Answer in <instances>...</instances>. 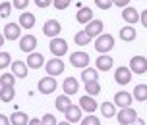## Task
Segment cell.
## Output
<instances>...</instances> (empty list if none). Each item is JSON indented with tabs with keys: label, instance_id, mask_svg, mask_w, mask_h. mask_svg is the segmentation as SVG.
<instances>
[{
	"label": "cell",
	"instance_id": "1",
	"mask_svg": "<svg viewBox=\"0 0 147 125\" xmlns=\"http://www.w3.org/2000/svg\"><path fill=\"white\" fill-rule=\"evenodd\" d=\"M114 48V37L109 33H101L99 37H95V50L101 54H107Z\"/></svg>",
	"mask_w": 147,
	"mask_h": 125
},
{
	"label": "cell",
	"instance_id": "2",
	"mask_svg": "<svg viewBox=\"0 0 147 125\" xmlns=\"http://www.w3.org/2000/svg\"><path fill=\"white\" fill-rule=\"evenodd\" d=\"M49 48H51V52L54 54V58H60V56H64L68 52V43L60 37H54V39H51Z\"/></svg>",
	"mask_w": 147,
	"mask_h": 125
},
{
	"label": "cell",
	"instance_id": "3",
	"mask_svg": "<svg viewBox=\"0 0 147 125\" xmlns=\"http://www.w3.org/2000/svg\"><path fill=\"white\" fill-rule=\"evenodd\" d=\"M130 71L136 75H143L147 71V58L145 56H134L130 60Z\"/></svg>",
	"mask_w": 147,
	"mask_h": 125
},
{
	"label": "cell",
	"instance_id": "4",
	"mask_svg": "<svg viewBox=\"0 0 147 125\" xmlns=\"http://www.w3.org/2000/svg\"><path fill=\"white\" fill-rule=\"evenodd\" d=\"M45 69H47V73L51 75V77H56V75H60L64 71V62L60 58H52L45 64Z\"/></svg>",
	"mask_w": 147,
	"mask_h": 125
},
{
	"label": "cell",
	"instance_id": "5",
	"mask_svg": "<svg viewBox=\"0 0 147 125\" xmlns=\"http://www.w3.org/2000/svg\"><path fill=\"white\" fill-rule=\"evenodd\" d=\"M116 118H118V123L120 125H130L134 121V119L138 118V114H136V110L134 108H120V112L116 114Z\"/></svg>",
	"mask_w": 147,
	"mask_h": 125
},
{
	"label": "cell",
	"instance_id": "6",
	"mask_svg": "<svg viewBox=\"0 0 147 125\" xmlns=\"http://www.w3.org/2000/svg\"><path fill=\"white\" fill-rule=\"evenodd\" d=\"M132 71H130V67L126 66H120L116 67V71H114V81L118 83V85H128V83L132 81Z\"/></svg>",
	"mask_w": 147,
	"mask_h": 125
},
{
	"label": "cell",
	"instance_id": "7",
	"mask_svg": "<svg viewBox=\"0 0 147 125\" xmlns=\"http://www.w3.org/2000/svg\"><path fill=\"white\" fill-rule=\"evenodd\" d=\"M37 88H39V92H43V94H51V92H54L56 90V79L54 77H43L41 81H39V85H37Z\"/></svg>",
	"mask_w": 147,
	"mask_h": 125
},
{
	"label": "cell",
	"instance_id": "8",
	"mask_svg": "<svg viewBox=\"0 0 147 125\" xmlns=\"http://www.w3.org/2000/svg\"><path fill=\"white\" fill-rule=\"evenodd\" d=\"M70 64H72L74 67H87L89 66V54L87 52H74V54H70Z\"/></svg>",
	"mask_w": 147,
	"mask_h": 125
},
{
	"label": "cell",
	"instance_id": "9",
	"mask_svg": "<svg viewBox=\"0 0 147 125\" xmlns=\"http://www.w3.org/2000/svg\"><path fill=\"white\" fill-rule=\"evenodd\" d=\"M103 29H105V25H103L101 19H91L89 23H85V29H83V31L93 39V37H99V35L103 33Z\"/></svg>",
	"mask_w": 147,
	"mask_h": 125
},
{
	"label": "cell",
	"instance_id": "10",
	"mask_svg": "<svg viewBox=\"0 0 147 125\" xmlns=\"http://www.w3.org/2000/svg\"><path fill=\"white\" fill-rule=\"evenodd\" d=\"M4 39L6 41H18V39L22 37V27L18 25V23H8L6 27H4Z\"/></svg>",
	"mask_w": 147,
	"mask_h": 125
},
{
	"label": "cell",
	"instance_id": "11",
	"mask_svg": "<svg viewBox=\"0 0 147 125\" xmlns=\"http://www.w3.org/2000/svg\"><path fill=\"white\" fill-rule=\"evenodd\" d=\"M60 31H62V27H60V23L56 21V19H49V21L43 25V33L47 35V37H51V39L58 37Z\"/></svg>",
	"mask_w": 147,
	"mask_h": 125
},
{
	"label": "cell",
	"instance_id": "12",
	"mask_svg": "<svg viewBox=\"0 0 147 125\" xmlns=\"http://www.w3.org/2000/svg\"><path fill=\"white\" fill-rule=\"evenodd\" d=\"M37 46V37L35 35H23V37H20V48H22L23 52H33Z\"/></svg>",
	"mask_w": 147,
	"mask_h": 125
},
{
	"label": "cell",
	"instance_id": "13",
	"mask_svg": "<svg viewBox=\"0 0 147 125\" xmlns=\"http://www.w3.org/2000/svg\"><path fill=\"white\" fill-rule=\"evenodd\" d=\"M132 98L134 96L130 92H126V90H120L114 94V106L116 108H128L130 104H132Z\"/></svg>",
	"mask_w": 147,
	"mask_h": 125
},
{
	"label": "cell",
	"instance_id": "14",
	"mask_svg": "<svg viewBox=\"0 0 147 125\" xmlns=\"http://www.w3.org/2000/svg\"><path fill=\"white\" fill-rule=\"evenodd\" d=\"M62 88H64V94L72 96V94H76V92L80 90V81H78L76 77H66L64 83H62Z\"/></svg>",
	"mask_w": 147,
	"mask_h": 125
},
{
	"label": "cell",
	"instance_id": "15",
	"mask_svg": "<svg viewBox=\"0 0 147 125\" xmlns=\"http://www.w3.org/2000/svg\"><path fill=\"white\" fill-rule=\"evenodd\" d=\"M122 19L126 23H130V25L132 23H138L140 21V12L132 6H126V8H122Z\"/></svg>",
	"mask_w": 147,
	"mask_h": 125
},
{
	"label": "cell",
	"instance_id": "16",
	"mask_svg": "<svg viewBox=\"0 0 147 125\" xmlns=\"http://www.w3.org/2000/svg\"><path fill=\"white\" fill-rule=\"evenodd\" d=\"M25 64H27V67H31V69H39V67L45 66V58H43V54H39V52H29Z\"/></svg>",
	"mask_w": 147,
	"mask_h": 125
},
{
	"label": "cell",
	"instance_id": "17",
	"mask_svg": "<svg viewBox=\"0 0 147 125\" xmlns=\"http://www.w3.org/2000/svg\"><path fill=\"white\" fill-rule=\"evenodd\" d=\"M35 21H37V17L33 14H31V12H23L22 15H20V23H18V25H20V27H22V29H33V27H35Z\"/></svg>",
	"mask_w": 147,
	"mask_h": 125
},
{
	"label": "cell",
	"instance_id": "18",
	"mask_svg": "<svg viewBox=\"0 0 147 125\" xmlns=\"http://www.w3.org/2000/svg\"><path fill=\"white\" fill-rule=\"evenodd\" d=\"M80 108H81L83 112H87V114H93V112L97 110L95 98H93V96H89V94L81 96V98H80Z\"/></svg>",
	"mask_w": 147,
	"mask_h": 125
},
{
	"label": "cell",
	"instance_id": "19",
	"mask_svg": "<svg viewBox=\"0 0 147 125\" xmlns=\"http://www.w3.org/2000/svg\"><path fill=\"white\" fill-rule=\"evenodd\" d=\"M10 66H12L14 77H20V79H25V77H27V69H29V67H27L25 62H20V60H18V62H12Z\"/></svg>",
	"mask_w": 147,
	"mask_h": 125
},
{
	"label": "cell",
	"instance_id": "20",
	"mask_svg": "<svg viewBox=\"0 0 147 125\" xmlns=\"http://www.w3.org/2000/svg\"><path fill=\"white\" fill-rule=\"evenodd\" d=\"M112 64H114V60H112V56H109V54H101L99 58H97V71H109L110 67H112Z\"/></svg>",
	"mask_w": 147,
	"mask_h": 125
},
{
	"label": "cell",
	"instance_id": "21",
	"mask_svg": "<svg viewBox=\"0 0 147 125\" xmlns=\"http://www.w3.org/2000/svg\"><path fill=\"white\" fill-rule=\"evenodd\" d=\"M76 19H78L80 23H83V25L89 23L91 19H93V10L87 8V6H81L80 10H78V14H76Z\"/></svg>",
	"mask_w": 147,
	"mask_h": 125
},
{
	"label": "cell",
	"instance_id": "22",
	"mask_svg": "<svg viewBox=\"0 0 147 125\" xmlns=\"http://www.w3.org/2000/svg\"><path fill=\"white\" fill-rule=\"evenodd\" d=\"M64 116H66V121H70V123H76V121H80L81 119V108L80 106H70L66 112H64Z\"/></svg>",
	"mask_w": 147,
	"mask_h": 125
},
{
	"label": "cell",
	"instance_id": "23",
	"mask_svg": "<svg viewBox=\"0 0 147 125\" xmlns=\"http://www.w3.org/2000/svg\"><path fill=\"white\" fill-rule=\"evenodd\" d=\"M99 79V71H97L95 67H83V71H81V81L87 83V81H97Z\"/></svg>",
	"mask_w": 147,
	"mask_h": 125
},
{
	"label": "cell",
	"instance_id": "24",
	"mask_svg": "<svg viewBox=\"0 0 147 125\" xmlns=\"http://www.w3.org/2000/svg\"><path fill=\"white\" fill-rule=\"evenodd\" d=\"M27 121H29V118H27L25 112H14L10 116V123L12 125H27Z\"/></svg>",
	"mask_w": 147,
	"mask_h": 125
},
{
	"label": "cell",
	"instance_id": "25",
	"mask_svg": "<svg viewBox=\"0 0 147 125\" xmlns=\"http://www.w3.org/2000/svg\"><path fill=\"white\" fill-rule=\"evenodd\" d=\"M136 35H138V33H136V29H134L132 25H126V27L120 29V39L126 41V43H132L134 39H136Z\"/></svg>",
	"mask_w": 147,
	"mask_h": 125
},
{
	"label": "cell",
	"instance_id": "26",
	"mask_svg": "<svg viewBox=\"0 0 147 125\" xmlns=\"http://www.w3.org/2000/svg\"><path fill=\"white\" fill-rule=\"evenodd\" d=\"M16 96L14 87H0V100L2 102H12Z\"/></svg>",
	"mask_w": 147,
	"mask_h": 125
},
{
	"label": "cell",
	"instance_id": "27",
	"mask_svg": "<svg viewBox=\"0 0 147 125\" xmlns=\"http://www.w3.org/2000/svg\"><path fill=\"white\" fill-rule=\"evenodd\" d=\"M70 106H72V100H70V96H68V94H62V96L56 98V110H58V112H66Z\"/></svg>",
	"mask_w": 147,
	"mask_h": 125
},
{
	"label": "cell",
	"instance_id": "28",
	"mask_svg": "<svg viewBox=\"0 0 147 125\" xmlns=\"http://www.w3.org/2000/svg\"><path fill=\"white\" fill-rule=\"evenodd\" d=\"M101 114L105 118H112V116H116V106L112 102H103L101 104Z\"/></svg>",
	"mask_w": 147,
	"mask_h": 125
},
{
	"label": "cell",
	"instance_id": "29",
	"mask_svg": "<svg viewBox=\"0 0 147 125\" xmlns=\"http://www.w3.org/2000/svg\"><path fill=\"white\" fill-rule=\"evenodd\" d=\"M134 98L140 100V102H145L147 100V85H138L134 88Z\"/></svg>",
	"mask_w": 147,
	"mask_h": 125
},
{
	"label": "cell",
	"instance_id": "30",
	"mask_svg": "<svg viewBox=\"0 0 147 125\" xmlns=\"http://www.w3.org/2000/svg\"><path fill=\"white\" fill-rule=\"evenodd\" d=\"M74 41H76L78 46H85V44L91 43V37H89L85 31H78V33H76V37H74Z\"/></svg>",
	"mask_w": 147,
	"mask_h": 125
},
{
	"label": "cell",
	"instance_id": "31",
	"mask_svg": "<svg viewBox=\"0 0 147 125\" xmlns=\"http://www.w3.org/2000/svg\"><path fill=\"white\" fill-rule=\"evenodd\" d=\"M85 92H87L89 96H95L101 92V85H99V81H87L85 83Z\"/></svg>",
	"mask_w": 147,
	"mask_h": 125
},
{
	"label": "cell",
	"instance_id": "32",
	"mask_svg": "<svg viewBox=\"0 0 147 125\" xmlns=\"http://www.w3.org/2000/svg\"><path fill=\"white\" fill-rule=\"evenodd\" d=\"M14 85H16L14 73H4L0 77V87H14Z\"/></svg>",
	"mask_w": 147,
	"mask_h": 125
},
{
	"label": "cell",
	"instance_id": "33",
	"mask_svg": "<svg viewBox=\"0 0 147 125\" xmlns=\"http://www.w3.org/2000/svg\"><path fill=\"white\" fill-rule=\"evenodd\" d=\"M12 64V56L8 54V52H0V69H4Z\"/></svg>",
	"mask_w": 147,
	"mask_h": 125
},
{
	"label": "cell",
	"instance_id": "34",
	"mask_svg": "<svg viewBox=\"0 0 147 125\" xmlns=\"http://www.w3.org/2000/svg\"><path fill=\"white\" fill-rule=\"evenodd\" d=\"M80 121H81V125H101V121H99V118H97V116H93V114H89L87 118L80 119Z\"/></svg>",
	"mask_w": 147,
	"mask_h": 125
},
{
	"label": "cell",
	"instance_id": "35",
	"mask_svg": "<svg viewBox=\"0 0 147 125\" xmlns=\"http://www.w3.org/2000/svg\"><path fill=\"white\" fill-rule=\"evenodd\" d=\"M10 12H12V4L10 2H2L0 4V17H8Z\"/></svg>",
	"mask_w": 147,
	"mask_h": 125
},
{
	"label": "cell",
	"instance_id": "36",
	"mask_svg": "<svg viewBox=\"0 0 147 125\" xmlns=\"http://www.w3.org/2000/svg\"><path fill=\"white\" fill-rule=\"evenodd\" d=\"M41 123L43 125H56L58 121H56V118H54L52 114H45L43 118H41Z\"/></svg>",
	"mask_w": 147,
	"mask_h": 125
},
{
	"label": "cell",
	"instance_id": "37",
	"mask_svg": "<svg viewBox=\"0 0 147 125\" xmlns=\"http://www.w3.org/2000/svg\"><path fill=\"white\" fill-rule=\"evenodd\" d=\"M70 2L72 0H52V6L56 8V10H66L70 6Z\"/></svg>",
	"mask_w": 147,
	"mask_h": 125
},
{
	"label": "cell",
	"instance_id": "38",
	"mask_svg": "<svg viewBox=\"0 0 147 125\" xmlns=\"http://www.w3.org/2000/svg\"><path fill=\"white\" fill-rule=\"evenodd\" d=\"M97 8H101V10H109L112 6V0H95Z\"/></svg>",
	"mask_w": 147,
	"mask_h": 125
},
{
	"label": "cell",
	"instance_id": "39",
	"mask_svg": "<svg viewBox=\"0 0 147 125\" xmlns=\"http://www.w3.org/2000/svg\"><path fill=\"white\" fill-rule=\"evenodd\" d=\"M14 8H18V10H25V8L29 6V0H14V4H12Z\"/></svg>",
	"mask_w": 147,
	"mask_h": 125
},
{
	"label": "cell",
	"instance_id": "40",
	"mask_svg": "<svg viewBox=\"0 0 147 125\" xmlns=\"http://www.w3.org/2000/svg\"><path fill=\"white\" fill-rule=\"evenodd\" d=\"M35 4H37L39 8H49V6L52 4V0H35Z\"/></svg>",
	"mask_w": 147,
	"mask_h": 125
},
{
	"label": "cell",
	"instance_id": "41",
	"mask_svg": "<svg viewBox=\"0 0 147 125\" xmlns=\"http://www.w3.org/2000/svg\"><path fill=\"white\" fill-rule=\"evenodd\" d=\"M112 4L118 8H126L128 4H130V0H112Z\"/></svg>",
	"mask_w": 147,
	"mask_h": 125
},
{
	"label": "cell",
	"instance_id": "42",
	"mask_svg": "<svg viewBox=\"0 0 147 125\" xmlns=\"http://www.w3.org/2000/svg\"><path fill=\"white\" fill-rule=\"evenodd\" d=\"M140 21H141V25L147 29V10H143V14H140Z\"/></svg>",
	"mask_w": 147,
	"mask_h": 125
},
{
	"label": "cell",
	"instance_id": "43",
	"mask_svg": "<svg viewBox=\"0 0 147 125\" xmlns=\"http://www.w3.org/2000/svg\"><path fill=\"white\" fill-rule=\"evenodd\" d=\"M0 125H10V118H6L4 114H0Z\"/></svg>",
	"mask_w": 147,
	"mask_h": 125
},
{
	"label": "cell",
	"instance_id": "44",
	"mask_svg": "<svg viewBox=\"0 0 147 125\" xmlns=\"http://www.w3.org/2000/svg\"><path fill=\"white\" fill-rule=\"evenodd\" d=\"M27 125H43V123H41V119L33 118V119H29V121H27Z\"/></svg>",
	"mask_w": 147,
	"mask_h": 125
},
{
	"label": "cell",
	"instance_id": "45",
	"mask_svg": "<svg viewBox=\"0 0 147 125\" xmlns=\"http://www.w3.org/2000/svg\"><path fill=\"white\" fill-rule=\"evenodd\" d=\"M130 125H145V121H143V119H140V118H136Z\"/></svg>",
	"mask_w": 147,
	"mask_h": 125
},
{
	"label": "cell",
	"instance_id": "46",
	"mask_svg": "<svg viewBox=\"0 0 147 125\" xmlns=\"http://www.w3.org/2000/svg\"><path fill=\"white\" fill-rule=\"evenodd\" d=\"M56 125H72V123H70V121H66V119H64V121H60V123H56Z\"/></svg>",
	"mask_w": 147,
	"mask_h": 125
},
{
	"label": "cell",
	"instance_id": "47",
	"mask_svg": "<svg viewBox=\"0 0 147 125\" xmlns=\"http://www.w3.org/2000/svg\"><path fill=\"white\" fill-rule=\"evenodd\" d=\"M2 44H4V35L0 33V46H2Z\"/></svg>",
	"mask_w": 147,
	"mask_h": 125
}]
</instances>
